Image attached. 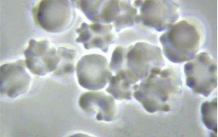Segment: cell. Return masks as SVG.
Returning a JSON list of instances; mask_svg holds the SVG:
<instances>
[{
    "mask_svg": "<svg viewBox=\"0 0 218 137\" xmlns=\"http://www.w3.org/2000/svg\"><path fill=\"white\" fill-rule=\"evenodd\" d=\"M202 31L200 25L190 19H183L173 24L160 39L165 56L174 63L193 59L201 45Z\"/></svg>",
    "mask_w": 218,
    "mask_h": 137,
    "instance_id": "6da1fadb",
    "label": "cell"
},
{
    "mask_svg": "<svg viewBox=\"0 0 218 137\" xmlns=\"http://www.w3.org/2000/svg\"><path fill=\"white\" fill-rule=\"evenodd\" d=\"M24 54L27 67L32 73L40 76L55 71L60 60L57 50L46 41L31 39Z\"/></svg>",
    "mask_w": 218,
    "mask_h": 137,
    "instance_id": "8992f818",
    "label": "cell"
},
{
    "mask_svg": "<svg viewBox=\"0 0 218 137\" xmlns=\"http://www.w3.org/2000/svg\"><path fill=\"white\" fill-rule=\"evenodd\" d=\"M101 1H81L79 4L81 9L88 18L91 20L96 21L99 20L98 10Z\"/></svg>",
    "mask_w": 218,
    "mask_h": 137,
    "instance_id": "5bb4252c",
    "label": "cell"
},
{
    "mask_svg": "<svg viewBox=\"0 0 218 137\" xmlns=\"http://www.w3.org/2000/svg\"><path fill=\"white\" fill-rule=\"evenodd\" d=\"M108 66L106 59L101 55L90 54L83 56L76 68L79 85L91 90L103 88L112 76Z\"/></svg>",
    "mask_w": 218,
    "mask_h": 137,
    "instance_id": "5b68a950",
    "label": "cell"
},
{
    "mask_svg": "<svg viewBox=\"0 0 218 137\" xmlns=\"http://www.w3.org/2000/svg\"><path fill=\"white\" fill-rule=\"evenodd\" d=\"M127 58V66L124 69L137 78L164 64L159 48L144 43L136 44L129 51Z\"/></svg>",
    "mask_w": 218,
    "mask_h": 137,
    "instance_id": "52a82bcc",
    "label": "cell"
},
{
    "mask_svg": "<svg viewBox=\"0 0 218 137\" xmlns=\"http://www.w3.org/2000/svg\"><path fill=\"white\" fill-rule=\"evenodd\" d=\"M116 1H110L102 9L101 17L105 21L109 22L113 20L118 11V7Z\"/></svg>",
    "mask_w": 218,
    "mask_h": 137,
    "instance_id": "9a60e30c",
    "label": "cell"
},
{
    "mask_svg": "<svg viewBox=\"0 0 218 137\" xmlns=\"http://www.w3.org/2000/svg\"><path fill=\"white\" fill-rule=\"evenodd\" d=\"M60 58V62L55 70L54 75L58 76H66L73 73L74 64L72 62L75 57L76 54L73 50L64 47H60L57 50Z\"/></svg>",
    "mask_w": 218,
    "mask_h": 137,
    "instance_id": "7c38bea8",
    "label": "cell"
},
{
    "mask_svg": "<svg viewBox=\"0 0 218 137\" xmlns=\"http://www.w3.org/2000/svg\"><path fill=\"white\" fill-rule=\"evenodd\" d=\"M160 68L151 70L150 76L135 93L136 97L145 96L144 98L154 102H165L178 93L181 83L174 70L171 68Z\"/></svg>",
    "mask_w": 218,
    "mask_h": 137,
    "instance_id": "3957f363",
    "label": "cell"
},
{
    "mask_svg": "<svg viewBox=\"0 0 218 137\" xmlns=\"http://www.w3.org/2000/svg\"><path fill=\"white\" fill-rule=\"evenodd\" d=\"M147 5V22L159 31L170 27L178 18V6L174 1H150Z\"/></svg>",
    "mask_w": 218,
    "mask_h": 137,
    "instance_id": "9c48e42d",
    "label": "cell"
},
{
    "mask_svg": "<svg viewBox=\"0 0 218 137\" xmlns=\"http://www.w3.org/2000/svg\"><path fill=\"white\" fill-rule=\"evenodd\" d=\"M109 29L99 24H93L80 32L76 42L83 44L86 49L97 47L106 52L114 39L109 31H107Z\"/></svg>",
    "mask_w": 218,
    "mask_h": 137,
    "instance_id": "8fae6325",
    "label": "cell"
},
{
    "mask_svg": "<svg viewBox=\"0 0 218 137\" xmlns=\"http://www.w3.org/2000/svg\"><path fill=\"white\" fill-rule=\"evenodd\" d=\"M33 12L36 23L50 32L63 30L71 20V8L67 1H42L34 8Z\"/></svg>",
    "mask_w": 218,
    "mask_h": 137,
    "instance_id": "277c9868",
    "label": "cell"
},
{
    "mask_svg": "<svg viewBox=\"0 0 218 137\" xmlns=\"http://www.w3.org/2000/svg\"><path fill=\"white\" fill-rule=\"evenodd\" d=\"M201 111L202 121L209 129L217 133V98L204 102Z\"/></svg>",
    "mask_w": 218,
    "mask_h": 137,
    "instance_id": "4fadbf2b",
    "label": "cell"
},
{
    "mask_svg": "<svg viewBox=\"0 0 218 137\" xmlns=\"http://www.w3.org/2000/svg\"><path fill=\"white\" fill-rule=\"evenodd\" d=\"M184 66L186 83L195 92L207 97L217 86V65L208 54L201 52Z\"/></svg>",
    "mask_w": 218,
    "mask_h": 137,
    "instance_id": "7a4b0ae2",
    "label": "cell"
},
{
    "mask_svg": "<svg viewBox=\"0 0 218 137\" xmlns=\"http://www.w3.org/2000/svg\"><path fill=\"white\" fill-rule=\"evenodd\" d=\"M25 61L20 60L1 66V94L16 98L28 90L31 80L25 68Z\"/></svg>",
    "mask_w": 218,
    "mask_h": 137,
    "instance_id": "ba28073f",
    "label": "cell"
},
{
    "mask_svg": "<svg viewBox=\"0 0 218 137\" xmlns=\"http://www.w3.org/2000/svg\"><path fill=\"white\" fill-rule=\"evenodd\" d=\"M79 105L85 112L95 114L99 120L109 121L113 118L114 103L110 96L101 91H88L82 94Z\"/></svg>",
    "mask_w": 218,
    "mask_h": 137,
    "instance_id": "30bf717a",
    "label": "cell"
}]
</instances>
